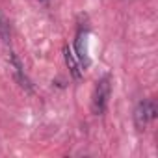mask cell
<instances>
[{
	"mask_svg": "<svg viewBox=\"0 0 158 158\" xmlns=\"http://www.w3.org/2000/svg\"><path fill=\"white\" fill-rule=\"evenodd\" d=\"M10 65H11V71H13V76H15L17 84L23 89H26L28 93H32V89H34L32 82L28 80V76L24 74V67H23V63H21V60H19V56L15 52H10Z\"/></svg>",
	"mask_w": 158,
	"mask_h": 158,
	"instance_id": "obj_2",
	"label": "cell"
},
{
	"mask_svg": "<svg viewBox=\"0 0 158 158\" xmlns=\"http://www.w3.org/2000/svg\"><path fill=\"white\" fill-rule=\"evenodd\" d=\"M76 56L80 60L82 67H88L89 65V56H88V45H86V34L78 32L76 35Z\"/></svg>",
	"mask_w": 158,
	"mask_h": 158,
	"instance_id": "obj_4",
	"label": "cell"
},
{
	"mask_svg": "<svg viewBox=\"0 0 158 158\" xmlns=\"http://www.w3.org/2000/svg\"><path fill=\"white\" fill-rule=\"evenodd\" d=\"M110 91H112V78L106 74L97 82L95 93H93V102H91V110L95 115H102L106 112L108 106V99H110Z\"/></svg>",
	"mask_w": 158,
	"mask_h": 158,
	"instance_id": "obj_1",
	"label": "cell"
},
{
	"mask_svg": "<svg viewBox=\"0 0 158 158\" xmlns=\"http://www.w3.org/2000/svg\"><path fill=\"white\" fill-rule=\"evenodd\" d=\"M147 102V114H149V119L152 121L154 117H156V114H158V110H156V102L151 99V101H145Z\"/></svg>",
	"mask_w": 158,
	"mask_h": 158,
	"instance_id": "obj_7",
	"label": "cell"
},
{
	"mask_svg": "<svg viewBox=\"0 0 158 158\" xmlns=\"http://www.w3.org/2000/svg\"><path fill=\"white\" fill-rule=\"evenodd\" d=\"M63 56H65V63H67L73 78H76V80H78V78L82 76V71H80V65H78V61H76V58H74V54H73V50L69 47L63 48Z\"/></svg>",
	"mask_w": 158,
	"mask_h": 158,
	"instance_id": "obj_5",
	"label": "cell"
},
{
	"mask_svg": "<svg viewBox=\"0 0 158 158\" xmlns=\"http://www.w3.org/2000/svg\"><path fill=\"white\" fill-rule=\"evenodd\" d=\"M0 39H2L4 43H10V39H11L10 21H8V17L2 13V10H0Z\"/></svg>",
	"mask_w": 158,
	"mask_h": 158,
	"instance_id": "obj_6",
	"label": "cell"
},
{
	"mask_svg": "<svg viewBox=\"0 0 158 158\" xmlns=\"http://www.w3.org/2000/svg\"><path fill=\"white\" fill-rule=\"evenodd\" d=\"M39 2H48V0H39Z\"/></svg>",
	"mask_w": 158,
	"mask_h": 158,
	"instance_id": "obj_8",
	"label": "cell"
},
{
	"mask_svg": "<svg viewBox=\"0 0 158 158\" xmlns=\"http://www.w3.org/2000/svg\"><path fill=\"white\" fill-rule=\"evenodd\" d=\"M149 121H151V119H149V114H147V102L141 101V102L136 106V110H134V123H136V128H138L139 132L145 130V127H147Z\"/></svg>",
	"mask_w": 158,
	"mask_h": 158,
	"instance_id": "obj_3",
	"label": "cell"
}]
</instances>
